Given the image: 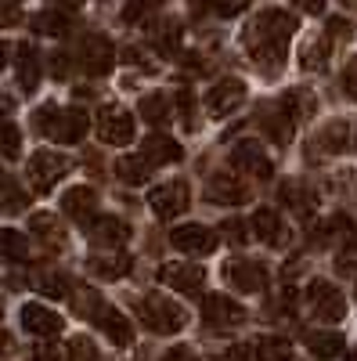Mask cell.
Masks as SVG:
<instances>
[{"instance_id": "cell-1", "label": "cell", "mask_w": 357, "mask_h": 361, "mask_svg": "<svg viewBox=\"0 0 357 361\" xmlns=\"http://www.w3.org/2000/svg\"><path fill=\"white\" fill-rule=\"evenodd\" d=\"M296 33V18L282 8H267L253 25H249V51H253V62L260 66L263 76H278L282 66H285V47H289V37Z\"/></svg>"}, {"instance_id": "cell-2", "label": "cell", "mask_w": 357, "mask_h": 361, "mask_svg": "<svg viewBox=\"0 0 357 361\" xmlns=\"http://www.w3.org/2000/svg\"><path fill=\"white\" fill-rule=\"evenodd\" d=\"M37 127H40V134L62 141V145H76L87 134V127H91V119H87V112H80V109L58 112L54 105H44L37 112Z\"/></svg>"}, {"instance_id": "cell-3", "label": "cell", "mask_w": 357, "mask_h": 361, "mask_svg": "<svg viewBox=\"0 0 357 361\" xmlns=\"http://www.w3.org/2000/svg\"><path fill=\"white\" fill-rule=\"evenodd\" d=\"M137 311H141V322L152 329V333H163V336H173V333H181L184 329V311L173 304V300L159 296V293H148L137 300Z\"/></svg>"}, {"instance_id": "cell-4", "label": "cell", "mask_w": 357, "mask_h": 361, "mask_svg": "<svg viewBox=\"0 0 357 361\" xmlns=\"http://www.w3.org/2000/svg\"><path fill=\"white\" fill-rule=\"evenodd\" d=\"M170 243L181 253H188V257H206V253L217 250L220 238H217L213 228H206V224H177L170 231Z\"/></svg>"}, {"instance_id": "cell-5", "label": "cell", "mask_w": 357, "mask_h": 361, "mask_svg": "<svg viewBox=\"0 0 357 361\" xmlns=\"http://www.w3.org/2000/svg\"><path fill=\"white\" fill-rule=\"evenodd\" d=\"M307 304L321 322H339L346 314V296L332 282H311L307 286Z\"/></svg>"}, {"instance_id": "cell-6", "label": "cell", "mask_w": 357, "mask_h": 361, "mask_svg": "<svg viewBox=\"0 0 357 361\" xmlns=\"http://www.w3.org/2000/svg\"><path fill=\"white\" fill-rule=\"evenodd\" d=\"M148 206H152L156 217H163V221L181 217L188 209V185H184V180H166V185L148 192Z\"/></svg>"}, {"instance_id": "cell-7", "label": "cell", "mask_w": 357, "mask_h": 361, "mask_svg": "<svg viewBox=\"0 0 357 361\" xmlns=\"http://www.w3.org/2000/svg\"><path fill=\"white\" fill-rule=\"evenodd\" d=\"M159 282L177 289V293H184V296H199L202 286H206V271L199 264H184V260H177V264H163L159 267Z\"/></svg>"}, {"instance_id": "cell-8", "label": "cell", "mask_w": 357, "mask_h": 361, "mask_svg": "<svg viewBox=\"0 0 357 361\" xmlns=\"http://www.w3.org/2000/svg\"><path fill=\"white\" fill-rule=\"evenodd\" d=\"M134 116L123 109V105H108V109H101V116H98V137L105 141V145H127V141H134Z\"/></svg>"}, {"instance_id": "cell-9", "label": "cell", "mask_w": 357, "mask_h": 361, "mask_svg": "<svg viewBox=\"0 0 357 361\" xmlns=\"http://www.w3.org/2000/svg\"><path fill=\"white\" fill-rule=\"evenodd\" d=\"M231 163H234V170H242V173H253V177H271L275 173V163L267 159V152H263V145L260 141H238L234 148H231Z\"/></svg>"}, {"instance_id": "cell-10", "label": "cell", "mask_w": 357, "mask_h": 361, "mask_svg": "<svg viewBox=\"0 0 357 361\" xmlns=\"http://www.w3.org/2000/svg\"><path fill=\"white\" fill-rule=\"evenodd\" d=\"M246 83L242 80H220V83H213L210 90H206V112L210 116H227V112H234L238 105L246 102Z\"/></svg>"}, {"instance_id": "cell-11", "label": "cell", "mask_w": 357, "mask_h": 361, "mask_svg": "<svg viewBox=\"0 0 357 361\" xmlns=\"http://www.w3.org/2000/svg\"><path fill=\"white\" fill-rule=\"evenodd\" d=\"M69 173V163L54 152H37L33 163H29V180H33L37 192H51L54 180H62Z\"/></svg>"}, {"instance_id": "cell-12", "label": "cell", "mask_w": 357, "mask_h": 361, "mask_svg": "<svg viewBox=\"0 0 357 361\" xmlns=\"http://www.w3.org/2000/svg\"><path fill=\"white\" fill-rule=\"evenodd\" d=\"M202 318L210 322V325H238L246 318V307L242 304H234V296L227 293H210V296H202Z\"/></svg>"}, {"instance_id": "cell-13", "label": "cell", "mask_w": 357, "mask_h": 361, "mask_svg": "<svg viewBox=\"0 0 357 361\" xmlns=\"http://www.w3.org/2000/svg\"><path fill=\"white\" fill-rule=\"evenodd\" d=\"M224 275H227V282L238 293H260V289H267V267L256 264V260H234V264L224 267Z\"/></svg>"}, {"instance_id": "cell-14", "label": "cell", "mask_w": 357, "mask_h": 361, "mask_svg": "<svg viewBox=\"0 0 357 361\" xmlns=\"http://www.w3.org/2000/svg\"><path fill=\"white\" fill-rule=\"evenodd\" d=\"M206 199L220 202V206H242V202H249V188L242 180H234V173H217L206 185Z\"/></svg>"}, {"instance_id": "cell-15", "label": "cell", "mask_w": 357, "mask_h": 361, "mask_svg": "<svg viewBox=\"0 0 357 361\" xmlns=\"http://www.w3.org/2000/svg\"><path fill=\"white\" fill-rule=\"evenodd\" d=\"M22 325H25V333H33V336H54V333H62V314H54L44 304H25Z\"/></svg>"}, {"instance_id": "cell-16", "label": "cell", "mask_w": 357, "mask_h": 361, "mask_svg": "<svg viewBox=\"0 0 357 361\" xmlns=\"http://www.w3.org/2000/svg\"><path fill=\"white\" fill-rule=\"evenodd\" d=\"M181 156H184V148L177 145L173 137H166V134H156V137L141 141V159L148 166H166V163H177Z\"/></svg>"}, {"instance_id": "cell-17", "label": "cell", "mask_w": 357, "mask_h": 361, "mask_svg": "<svg viewBox=\"0 0 357 361\" xmlns=\"http://www.w3.org/2000/svg\"><path fill=\"white\" fill-rule=\"evenodd\" d=\"M253 228H256V238H263L267 246H285L289 243V228L285 221L275 214L271 206H260L253 214Z\"/></svg>"}, {"instance_id": "cell-18", "label": "cell", "mask_w": 357, "mask_h": 361, "mask_svg": "<svg viewBox=\"0 0 357 361\" xmlns=\"http://www.w3.org/2000/svg\"><path fill=\"white\" fill-rule=\"evenodd\" d=\"M112 62H115V51L105 37H87L83 40V66L91 76H105L112 69Z\"/></svg>"}, {"instance_id": "cell-19", "label": "cell", "mask_w": 357, "mask_h": 361, "mask_svg": "<svg viewBox=\"0 0 357 361\" xmlns=\"http://www.w3.org/2000/svg\"><path fill=\"white\" fill-rule=\"evenodd\" d=\"M303 343H307V350L318 361H332V357H339L346 350V340L339 333H325V329H311V333L303 336Z\"/></svg>"}, {"instance_id": "cell-20", "label": "cell", "mask_w": 357, "mask_h": 361, "mask_svg": "<svg viewBox=\"0 0 357 361\" xmlns=\"http://www.w3.org/2000/svg\"><path fill=\"white\" fill-rule=\"evenodd\" d=\"M62 209H65L69 217H76V221H91V214L98 209V195H94V188H87V185L69 188V192L62 195Z\"/></svg>"}, {"instance_id": "cell-21", "label": "cell", "mask_w": 357, "mask_h": 361, "mask_svg": "<svg viewBox=\"0 0 357 361\" xmlns=\"http://www.w3.org/2000/svg\"><path fill=\"white\" fill-rule=\"evenodd\" d=\"M94 318H98V325L105 329V336H108L115 347H127V343H134V329H130V322H127L123 314H119L115 307H101Z\"/></svg>"}, {"instance_id": "cell-22", "label": "cell", "mask_w": 357, "mask_h": 361, "mask_svg": "<svg viewBox=\"0 0 357 361\" xmlns=\"http://www.w3.org/2000/svg\"><path fill=\"white\" fill-rule=\"evenodd\" d=\"M87 235H91L94 243H101V246H123L130 238V228L119 217H98L91 228H87Z\"/></svg>"}, {"instance_id": "cell-23", "label": "cell", "mask_w": 357, "mask_h": 361, "mask_svg": "<svg viewBox=\"0 0 357 361\" xmlns=\"http://www.w3.org/2000/svg\"><path fill=\"white\" fill-rule=\"evenodd\" d=\"M91 271L101 279H119L130 271V257L127 253H101V257H91Z\"/></svg>"}, {"instance_id": "cell-24", "label": "cell", "mask_w": 357, "mask_h": 361, "mask_svg": "<svg viewBox=\"0 0 357 361\" xmlns=\"http://www.w3.org/2000/svg\"><path fill=\"white\" fill-rule=\"evenodd\" d=\"M253 354H256V361H292V343L282 336H263V340H256Z\"/></svg>"}, {"instance_id": "cell-25", "label": "cell", "mask_w": 357, "mask_h": 361, "mask_svg": "<svg viewBox=\"0 0 357 361\" xmlns=\"http://www.w3.org/2000/svg\"><path fill=\"white\" fill-rule=\"evenodd\" d=\"M25 257H29V243H25V235H22V231H15V228H4V231H0V260L15 264V260H25Z\"/></svg>"}, {"instance_id": "cell-26", "label": "cell", "mask_w": 357, "mask_h": 361, "mask_svg": "<svg viewBox=\"0 0 357 361\" xmlns=\"http://www.w3.org/2000/svg\"><path fill=\"white\" fill-rule=\"evenodd\" d=\"M148 173H152V166H148L141 156H123V159L115 163V177L127 180V185H144Z\"/></svg>"}, {"instance_id": "cell-27", "label": "cell", "mask_w": 357, "mask_h": 361, "mask_svg": "<svg viewBox=\"0 0 357 361\" xmlns=\"http://www.w3.org/2000/svg\"><path fill=\"white\" fill-rule=\"evenodd\" d=\"M18 80H22V87H25V90H33V87H37V80H40L37 51L29 47V44H22V47H18Z\"/></svg>"}, {"instance_id": "cell-28", "label": "cell", "mask_w": 357, "mask_h": 361, "mask_svg": "<svg viewBox=\"0 0 357 361\" xmlns=\"http://www.w3.org/2000/svg\"><path fill=\"white\" fill-rule=\"evenodd\" d=\"M141 116L148 119V123H156V127H166L170 123V102H166V94H144L141 98Z\"/></svg>"}, {"instance_id": "cell-29", "label": "cell", "mask_w": 357, "mask_h": 361, "mask_svg": "<svg viewBox=\"0 0 357 361\" xmlns=\"http://www.w3.org/2000/svg\"><path fill=\"white\" fill-rule=\"evenodd\" d=\"M263 130L271 134V141L289 145L292 141V119H289V112H263Z\"/></svg>"}, {"instance_id": "cell-30", "label": "cell", "mask_w": 357, "mask_h": 361, "mask_svg": "<svg viewBox=\"0 0 357 361\" xmlns=\"http://www.w3.org/2000/svg\"><path fill=\"white\" fill-rule=\"evenodd\" d=\"M282 195H285V202L296 209V217H314V195L303 188V185H285L282 188Z\"/></svg>"}, {"instance_id": "cell-31", "label": "cell", "mask_w": 357, "mask_h": 361, "mask_svg": "<svg viewBox=\"0 0 357 361\" xmlns=\"http://www.w3.org/2000/svg\"><path fill=\"white\" fill-rule=\"evenodd\" d=\"M318 141H321V148H325V152H343V148H346V141H350V127L336 119V123L321 127Z\"/></svg>"}, {"instance_id": "cell-32", "label": "cell", "mask_w": 357, "mask_h": 361, "mask_svg": "<svg viewBox=\"0 0 357 361\" xmlns=\"http://www.w3.org/2000/svg\"><path fill=\"white\" fill-rule=\"evenodd\" d=\"M33 231L44 238V243H51V246H62V243H65V231L58 228V221H54L51 214H37V217H33Z\"/></svg>"}, {"instance_id": "cell-33", "label": "cell", "mask_w": 357, "mask_h": 361, "mask_svg": "<svg viewBox=\"0 0 357 361\" xmlns=\"http://www.w3.org/2000/svg\"><path fill=\"white\" fill-rule=\"evenodd\" d=\"M329 47H332V40L329 37H314L307 47H303V58H300V62L307 66V69H318V66H325V62H329V58H325V54H329Z\"/></svg>"}, {"instance_id": "cell-34", "label": "cell", "mask_w": 357, "mask_h": 361, "mask_svg": "<svg viewBox=\"0 0 357 361\" xmlns=\"http://www.w3.org/2000/svg\"><path fill=\"white\" fill-rule=\"evenodd\" d=\"M285 109H289V119L292 116H311L314 112V98L307 94V90H289V94H285Z\"/></svg>"}, {"instance_id": "cell-35", "label": "cell", "mask_w": 357, "mask_h": 361, "mask_svg": "<svg viewBox=\"0 0 357 361\" xmlns=\"http://www.w3.org/2000/svg\"><path fill=\"white\" fill-rule=\"evenodd\" d=\"M69 361H98V347L87 336H73L69 340Z\"/></svg>"}, {"instance_id": "cell-36", "label": "cell", "mask_w": 357, "mask_h": 361, "mask_svg": "<svg viewBox=\"0 0 357 361\" xmlns=\"http://www.w3.org/2000/svg\"><path fill=\"white\" fill-rule=\"evenodd\" d=\"M0 152H4L8 159H18V156H22V145H18V127H11V123L0 127Z\"/></svg>"}, {"instance_id": "cell-37", "label": "cell", "mask_w": 357, "mask_h": 361, "mask_svg": "<svg viewBox=\"0 0 357 361\" xmlns=\"http://www.w3.org/2000/svg\"><path fill=\"white\" fill-rule=\"evenodd\" d=\"M37 289H40L44 296H65V293H69V282H65L62 275H40V279H37Z\"/></svg>"}, {"instance_id": "cell-38", "label": "cell", "mask_w": 357, "mask_h": 361, "mask_svg": "<svg viewBox=\"0 0 357 361\" xmlns=\"http://www.w3.org/2000/svg\"><path fill=\"white\" fill-rule=\"evenodd\" d=\"M37 29L40 33H65V18L58 11H44V15H37Z\"/></svg>"}, {"instance_id": "cell-39", "label": "cell", "mask_w": 357, "mask_h": 361, "mask_svg": "<svg viewBox=\"0 0 357 361\" xmlns=\"http://www.w3.org/2000/svg\"><path fill=\"white\" fill-rule=\"evenodd\" d=\"M343 90L357 102V58H350L346 62V69H343Z\"/></svg>"}, {"instance_id": "cell-40", "label": "cell", "mask_w": 357, "mask_h": 361, "mask_svg": "<svg viewBox=\"0 0 357 361\" xmlns=\"http://www.w3.org/2000/svg\"><path fill=\"white\" fill-rule=\"evenodd\" d=\"M220 228H224V235L231 238V243H246V231H242L246 224H242V221H224Z\"/></svg>"}, {"instance_id": "cell-41", "label": "cell", "mask_w": 357, "mask_h": 361, "mask_svg": "<svg viewBox=\"0 0 357 361\" xmlns=\"http://www.w3.org/2000/svg\"><path fill=\"white\" fill-rule=\"evenodd\" d=\"M33 361H58V350L47 347V343H40V347L33 350Z\"/></svg>"}, {"instance_id": "cell-42", "label": "cell", "mask_w": 357, "mask_h": 361, "mask_svg": "<svg viewBox=\"0 0 357 361\" xmlns=\"http://www.w3.org/2000/svg\"><path fill=\"white\" fill-rule=\"evenodd\" d=\"M242 11H246V4H217V15H224V18H234Z\"/></svg>"}, {"instance_id": "cell-43", "label": "cell", "mask_w": 357, "mask_h": 361, "mask_svg": "<svg viewBox=\"0 0 357 361\" xmlns=\"http://www.w3.org/2000/svg\"><path fill=\"white\" fill-rule=\"evenodd\" d=\"M144 11H148L144 4H127V8H123V18H127V22H137Z\"/></svg>"}, {"instance_id": "cell-44", "label": "cell", "mask_w": 357, "mask_h": 361, "mask_svg": "<svg viewBox=\"0 0 357 361\" xmlns=\"http://www.w3.org/2000/svg\"><path fill=\"white\" fill-rule=\"evenodd\" d=\"M18 18V8L15 4H0V22H15Z\"/></svg>"}, {"instance_id": "cell-45", "label": "cell", "mask_w": 357, "mask_h": 361, "mask_svg": "<svg viewBox=\"0 0 357 361\" xmlns=\"http://www.w3.org/2000/svg\"><path fill=\"white\" fill-rule=\"evenodd\" d=\"M166 361H195V357H192V350L177 347V350H170V354H166Z\"/></svg>"}, {"instance_id": "cell-46", "label": "cell", "mask_w": 357, "mask_h": 361, "mask_svg": "<svg viewBox=\"0 0 357 361\" xmlns=\"http://www.w3.org/2000/svg\"><path fill=\"white\" fill-rule=\"evenodd\" d=\"M4 66H8V44L0 40V69H4Z\"/></svg>"}, {"instance_id": "cell-47", "label": "cell", "mask_w": 357, "mask_h": 361, "mask_svg": "<svg viewBox=\"0 0 357 361\" xmlns=\"http://www.w3.org/2000/svg\"><path fill=\"white\" fill-rule=\"evenodd\" d=\"M0 314H4V296H0Z\"/></svg>"}, {"instance_id": "cell-48", "label": "cell", "mask_w": 357, "mask_h": 361, "mask_svg": "<svg viewBox=\"0 0 357 361\" xmlns=\"http://www.w3.org/2000/svg\"><path fill=\"white\" fill-rule=\"evenodd\" d=\"M4 343H8V340H4V336H0V350H4Z\"/></svg>"}, {"instance_id": "cell-49", "label": "cell", "mask_w": 357, "mask_h": 361, "mask_svg": "<svg viewBox=\"0 0 357 361\" xmlns=\"http://www.w3.org/2000/svg\"><path fill=\"white\" fill-rule=\"evenodd\" d=\"M350 361H357V354H350Z\"/></svg>"}, {"instance_id": "cell-50", "label": "cell", "mask_w": 357, "mask_h": 361, "mask_svg": "<svg viewBox=\"0 0 357 361\" xmlns=\"http://www.w3.org/2000/svg\"><path fill=\"white\" fill-rule=\"evenodd\" d=\"M353 296H357V289H353Z\"/></svg>"}]
</instances>
